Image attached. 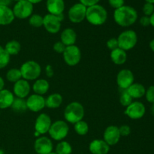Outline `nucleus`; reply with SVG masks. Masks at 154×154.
Listing matches in <instances>:
<instances>
[{
	"mask_svg": "<svg viewBox=\"0 0 154 154\" xmlns=\"http://www.w3.org/2000/svg\"><path fill=\"white\" fill-rule=\"evenodd\" d=\"M89 150L92 154H108L110 146L104 140L95 139L90 142Z\"/></svg>",
	"mask_w": 154,
	"mask_h": 154,
	"instance_id": "nucleus-18",
	"label": "nucleus"
},
{
	"mask_svg": "<svg viewBox=\"0 0 154 154\" xmlns=\"http://www.w3.org/2000/svg\"><path fill=\"white\" fill-rule=\"evenodd\" d=\"M140 24H141L142 26H148L150 25V17H147L144 15V16L141 17L140 18V20H139Z\"/></svg>",
	"mask_w": 154,
	"mask_h": 154,
	"instance_id": "nucleus-41",
	"label": "nucleus"
},
{
	"mask_svg": "<svg viewBox=\"0 0 154 154\" xmlns=\"http://www.w3.org/2000/svg\"><path fill=\"white\" fill-rule=\"evenodd\" d=\"M14 1H16V2H19V1H21V0H14Z\"/></svg>",
	"mask_w": 154,
	"mask_h": 154,
	"instance_id": "nucleus-52",
	"label": "nucleus"
},
{
	"mask_svg": "<svg viewBox=\"0 0 154 154\" xmlns=\"http://www.w3.org/2000/svg\"><path fill=\"white\" fill-rule=\"evenodd\" d=\"M53 148L52 141L48 137L40 136L35 141L34 149L37 154H48L53 151Z\"/></svg>",
	"mask_w": 154,
	"mask_h": 154,
	"instance_id": "nucleus-12",
	"label": "nucleus"
},
{
	"mask_svg": "<svg viewBox=\"0 0 154 154\" xmlns=\"http://www.w3.org/2000/svg\"><path fill=\"white\" fill-rule=\"evenodd\" d=\"M23 79L26 81H35L42 74L41 66L35 61L29 60L22 64L20 69Z\"/></svg>",
	"mask_w": 154,
	"mask_h": 154,
	"instance_id": "nucleus-4",
	"label": "nucleus"
},
{
	"mask_svg": "<svg viewBox=\"0 0 154 154\" xmlns=\"http://www.w3.org/2000/svg\"><path fill=\"white\" fill-rule=\"evenodd\" d=\"M74 129L78 135H85L89 132V125L87 122L82 120L74 124Z\"/></svg>",
	"mask_w": 154,
	"mask_h": 154,
	"instance_id": "nucleus-31",
	"label": "nucleus"
},
{
	"mask_svg": "<svg viewBox=\"0 0 154 154\" xmlns=\"http://www.w3.org/2000/svg\"><path fill=\"white\" fill-rule=\"evenodd\" d=\"M48 154H57V153H56V152H54V151H52V152H51V153H48Z\"/></svg>",
	"mask_w": 154,
	"mask_h": 154,
	"instance_id": "nucleus-51",
	"label": "nucleus"
},
{
	"mask_svg": "<svg viewBox=\"0 0 154 154\" xmlns=\"http://www.w3.org/2000/svg\"><path fill=\"white\" fill-rule=\"evenodd\" d=\"M5 50L10 56H15L20 53L21 50V45L17 40H11L7 42L5 46Z\"/></svg>",
	"mask_w": 154,
	"mask_h": 154,
	"instance_id": "nucleus-27",
	"label": "nucleus"
},
{
	"mask_svg": "<svg viewBox=\"0 0 154 154\" xmlns=\"http://www.w3.org/2000/svg\"><path fill=\"white\" fill-rule=\"evenodd\" d=\"M31 90V87L28 81L24 79H20V81L14 83L13 87L14 95L17 98L25 99L29 96Z\"/></svg>",
	"mask_w": 154,
	"mask_h": 154,
	"instance_id": "nucleus-17",
	"label": "nucleus"
},
{
	"mask_svg": "<svg viewBox=\"0 0 154 154\" xmlns=\"http://www.w3.org/2000/svg\"><path fill=\"white\" fill-rule=\"evenodd\" d=\"M87 8L85 5L81 3H76L69 8L68 17L69 20L73 23H80L86 19Z\"/></svg>",
	"mask_w": 154,
	"mask_h": 154,
	"instance_id": "nucleus-9",
	"label": "nucleus"
},
{
	"mask_svg": "<svg viewBox=\"0 0 154 154\" xmlns=\"http://www.w3.org/2000/svg\"><path fill=\"white\" fill-rule=\"evenodd\" d=\"M43 21L44 17L41 16L40 14H32L29 17V23L35 28H38V27L43 26Z\"/></svg>",
	"mask_w": 154,
	"mask_h": 154,
	"instance_id": "nucleus-33",
	"label": "nucleus"
},
{
	"mask_svg": "<svg viewBox=\"0 0 154 154\" xmlns=\"http://www.w3.org/2000/svg\"><path fill=\"white\" fill-rule=\"evenodd\" d=\"M134 75L129 69H123L117 73V84L122 90H126L134 83Z\"/></svg>",
	"mask_w": 154,
	"mask_h": 154,
	"instance_id": "nucleus-10",
	"label": "nucleus"
},
{
	"mask_svg": "<svg viewBox=\"0 0 154 154\" xmlns=\"http://www.w3.org/2000/svg\"><path fill=\"white\" fill-rule=\"evenodd\" d=\"M45 73H46V75L48 78H51L54 75V69H53V67L51 65H48L46 66V68H45Z\"/></svg>",
	"mask_w": 154,
	"mask_h": 154,
	"instance_id": "nucleus-43",
	"label": "nucleus"
},
{
	"mask_svg": "<svg viewBox=\"0 0 154 154\" xmlns=\"http://www.w3.org/2000/svg\"><path fill=\"white\" fill-rule=\"evenodd\" d=\"M77 40V33L73 29L66 28L60 35V42H63L66 47L75 45Z\"/></svg>",
	"mask_w": 154,
	"mask_h": 154,
	"instance_id": "nucleus-20",
	"label": "nucleus"
},
{
	"mask_svg": "<svg viewBox=\"0 0 154 154\" xmlns=\"http://www.w3.org/2000/svg\"><path fill=\"white\" fill-rule=\"evenodd\" d=\"M106 45L108 49H110L111 51H114V50L119 48L118 42H117V39L115 38H111L108 39Z\"/></svg>",
	"mask_w": 154,
	"mask_h": 154,
	"instance_id": "nucleus-38",
	"label": "nucleus"
},
{
	"mask_svg": "<svg viewBox=\"0 0 154 154\" xmlns=\"http://www.w3.org/2000/svg\"><path fill=\"white\" fill-rule=\"evenodd\" d=\"M150 112L152 115L154 116V103L152 104V106L150 107Z\"/></svg>",
	"mask_w": 154,
	"mask_h": 154,
	"instance_id": "nucleus-49",
	"label": "nucleus"
},
{
	"mask_svg": "<svg viewBox=\"0 0 154 154\" xmlns=\"http://www.w3.org/2000/svg\"><path fill=\"white\" fill-rule=\"evenodd\" d=\"M50 84L47 80L45 79H37L35 80V83L32 85V90L34 91L35 94L43 95L46 94L49 90Z\"/></svg>",
	"mask_w": 154,
	"mask_h": 154,
	"instance_id": "nucleus-25",
	"label": "nucleus"
},
{
	"mask_svg": "<svg viewBox=\"0 0 154 154\" xmlns=\"http://www.w3.org/2000/svg\"><path fill=\"white\" fill-rule=\"evenodd\" d=\"M125 114L132 120L142 118L146 113V108L141 102H132L125 110Z\"/></svg>",
	"mask_w": 154,
	"mask_h": 154,
	"instance_id": "nucleus-11",
	"label": "nucleus"
},
{
	"mask_svg": "<svg viewBox=\"0 0 154 154\" xmlns=\"http://www.w3.org/2000/svg\"><path fill=\"white\" fill-rule=\"evenodd\" d=\"M13 0H0V6H7L9 7L11 4Z\"/></svg>",
	"mask_w": 154,
	"mask_h": 154,
	"instance_id": "nucleus-44",
	"label": "nucleus"
},
{
	"mask_svg": "<svg viewBox=\"0 0 154 154\" xmlns=\"http://www.w3.org/2000/svg\"><path fill=\"white\" fill-rule=\"evenodd\" d=\"M117 39L119 48L127 51L132 50L137 45L138 35L134 30L128 29L122 32Z\"/></svg>",
	"mask_w": 154,
	"mask_h": 154,
	"instance_id": "nucleus-5",
	"label": "nucleus"
},
{
	"mask_svg": "<svg viewBox=\"0 0 154 154\" xmlns=\"http://www.w3.org/2000/svg\"><path fill=\"white\" fill-rule=\"evenodd\" d=\"M47 10L53 15H60L63 14L65 10L64 0H47Z\"/></svg>",
	"mask_w": 154,
	"mask_h": 154,
	"instance_id": "nucleus-19",
	"label": "nucleus"
},
{
	"mask_svg": "<svg viewBox=\"0 0 154 154\" xmlns=\"http://www.w3.org/2000/svg\"><path fill=\"white\" fill-rule=\"evenodd\" d=\"M11 56L3 47L0 46V69H4L10 63Z\"/></svg>",
	"mask_w": 154,
	"mask_h": 154,
	"instance_id": "nucleus-32",
	"label": "nucleus"
},
{
	"mask_svg": "<svg viewBox=\"0 0 154 154\" xmlns=\"http://www.w3.org/2000/svg\"><path fill=\"white\" fill-rule=\"evenodd\" d=\"M114 19L117 25L122 27H129L137 21L138 13L133 7L123 5L115 9L114 12Z\"/></svg>",
	"mask_w": 154,
	"mask_h": 154,
	"instance_id": "nucleus-1",
	"label": "nucleus"
},
{
	"mask_svg": "<svg viewBox=\"0 0 154 154\" xmlns=\"http://www.w3.org/2000/svg\"><path fill=\"white\" fill-rule=\"evenodd\" d=\"M6 78L9 82L16 83L22 79V75L20 69H11L6 73Z\"/></svg>",
	"mask_w": 154,
	"mask_h": 154,
	"instance_id": "nucleus-30",
	"label": "nucleus"
},
{
	"mask_svg": "<svg viewBox=\"0 0 154 154\" xmlns=\"http://www.w3.org/2000/svg\"><path fill=\"white\" fill-rule=\"evenodd\" d=\"M63 96L60 93H53L45 99V105L50 109H56L63 103Z\"/></svg>",
	"mask_w": 154,
	"mask_h": 154,
	"instance_id": "nucleus-26",
	"label": "nucleus"
},
{
	"mask_svg": "<svg viewBox=\"0 0 154 154\" xmlns=\"http://www.w3.org/2000/svg\"><path fill=\"white\" fill-rule=\"evenodd\" d=\"M14 95L8 90L3 89L0 91V109H6L11 106Z\"/></svg>",
	"mask_w": 154,
	"mask_h": 154,
	"instance_id": "nucleus-22",
	"label": "nucleus"
},
{
	"mask_svg": "<svg viewBox=\"0 0 154 154\" xmlns=\"http://www.w3.org/2000/svg\"><path fill=\"white\" fill-rule=\"evenodd\" d=\"M69 132V125L64 120H57L52 123L48 133L52 139L61 141L66 138Z\"/></svg>",
	"mask_w": 154,
	"mask_h": 154,
	"instance_id": "nucleus-6",
	"label": "nucleus"
},
{
	"mask_svg": "<svg viewBox=\"0 0 154 154\" xmlns=\"http://www.w3.org/2000/svg\"><path fill=\"white\" fill-rule=\"evenodd\" d=\"M65 63L69 66H77L81 60V51L76 45H72L66 48L63 54Z\"/></svg>",
	"mask_w": 154,
	"mask_h": 154,
	"instance_id": "nucleus-8",
	"label": "nucleus"
},
{
	"mask_svg": "<svg viewBox=\"0 0 154 154\" xmlns=\"http://www.w3.org/2000/svg\"><path fill=\"white\" fill-rule=\"evenodd\" d=\"M4 87H5L4 79H3V78H2L1 76H0V91H1V90H2L3 89H4Z\"/></svg>",
	"mask_w": 154,
	"mask_h": 154,
	"instance_id": "nucleus-45",
	"label": "nucleus"
},
{
	"mask_svg": "<svg viewBox=\"0 0 154 154\" xmlns=\"http://www.w3.org/2000/svg\"><path fill=\"white\" fill-rule=\"evenodd\" d=\"M150 25H151L153 27H154V12L153 14L150 17Z\"/></svg>",
	"mask_w": 154,
	"mask_h": 154,
	"instance_id": "nucleus-47",
	"label": "nucleus"
},
{
	"mask_svg": "<svg viewBox=\"0 0 154 154\" xmlns=\"http://www.w3.org/2000/svg\"><path fill=\"white\" fill-rule=\"evenodd\" d=\"M119 132H120V136H128L131 133V128L128 125H122L119 127Z\"/></svg>",
	"mask_w": 154,
	"mask_h": 154,
	"instance_id": "nucleus-39",
	"label": "nucleus"
},
{
	"mask_svg": "<svg viewBox=\"0 0 154 154\" xmlns=\"http://www.w3.org/2000/svg\"><path fill=\"white\" fill-rule=\"evenodd\" d=\"M43 26L47 32L51 34H56L59 32L61 29V21L57 16L48 14L44 17Z\"/></svg>",
	"mask_w": 154,
	"mask_h": 154,
	"instance_id": "nucleus-13",
	"label": "nucleus"
},
{
	"mask_svg": "<svg viewBox=\"0 0 154 154\" xmlns=\"http://www.w3.org/2000/svg\"><path fill=\"white\" fill-rule=\"evenodd\" d=\"M120 137L119 127L116 126H108L103 134V140L109 146L116 145L120 141Z\"/></svg>",
	"mask_w": 154,
	"mask_h": 154,
	"instance_id": "nucleus-16",
	"label": "nucleus"
},
{
	"mask_svg": "<svg viewBox=\"0 0 154 154\" xmlns=\"http://www.w3.org/2000/svg\"><path fill=\"white\" fill-rule=\"evenodd\" d=\"M29 2H31L32 4L34 5V4H38V3L41 2L42 1H43V0H28Z\"/></svg>",
	"mask_w": 154,
	"mask_h": 154,
	"instance_id": "nucleus-48",
	"label": "nucleus"
},
{
	"mask_svg": "<svg viewBox=\"0 0 154 154\" xmlns=\"http://www.w3.org/2000/svg\"><path fill=\"white\" fill-rule=\"evenodd\" d=\"M111 60L114 64L116 65H123L124 64L127 60V54L126 51H123L121 48H118L117 49L111 51Z\"/></svg>",
	"mask_w": 154,
	"mask_h": 154,
	"instance_id": "nucleus-24",
	"label": "nucleus"
},
{
	"mask_svg": "<svg viewBox=\"0 0 154 154\" xmlns=\"http://www.w3.org/2000/svg\"><path fill=\"white\" fill-rule=\"evenodd\" d=\"M142 11L145 16L150 17L154 12V5L151 4V3L146 2L143 6Z\"/></svg>",
	"mask_w": 154,
	"mask_h": 154,
	"instance_id": "nucleus-35",
	"label": "nucleus"
},
{
	"mask_svg": "<svg viewBox=\"0 0 154 154\" xmlns=\"http://www.w3.org/2000/svg\"><path fill=\"white\" fill-rule=\"evenodd\" d=\"M108 12L103 6L99 4L87 7L86 20L93 26H102L107 21Z\"/></svg>",
	"mask_w": 154,
	"mask_h": 154,
	"instance_id": "nucleus-2",
	"label": "nucleus"
},
{
	"mask_svg": "<svg viewBox=\"0 0 154 154\" xmlns=\"http://www.w3.org/2000/svg\"><path fill=\"white\" fill-rule=\"evenodd\" d=\"M125 0H108V3L113 8L117 9L124 5Z\"/></svg>",
	"mask_w": 154,
	"mask_h": 154,
	"instance_id": "nucleus-40",
	"label": "nucleus"
},
{
	"mask_svg": "<svg viewBox=\"0 0 154 154\" xmlns=\"http://www.w3.org/2000/svg\"><path fill=\"white\" fill-rule=\"evenodd\" d=\"M12 11L15 17L21 20L26 19L32 14L33 5L28 0H21L17 2Z\"/></svg>",
	"mask_w": 154,
	"mask_h": 154,
	"instance_id": "nucleus-7",
	"label": "nucleus"
},
{
	"mask_svg": "<svg viewBox=\"0 0 154 154\" xmlns=\"http://www.w3.org/2000/svg\"><path fill=\"white\" fill-rule=\"evenodd\" d=\"M79 1L80 3L85 5L86 7H90V6L98 4L100 0H79Z\"/></svg>",
	"mask_w": 154,
	"mask_h": 154,
	"instance_id": "nucleus-42",
	"label": "nucleus"
},
{
	"mask_svg": "<svg viewBox=\"0 0 154 154\" xmlns=\"http://www.w3.org/2000/svg\"><path fill=\"white\" fill-rule=\"evenodd\" d=\"M149 46H150V50H151L153 52H154V38L153 39V40L150 41V44H149Z\"/></svg>",
	"mask_w": 154,
	"mask_h": 154,
	"instance_id": "nucleus-46",
	"label": "nucleus"
},
{
	"mask_svg": "<svg viewBox=\"0 0 154 154\" xmlns=\"http://www.w3.org/2000/svg\"><path fill=\"white\" fill-rule=\"evenodd\" d=\"M66 46L64 45V44L62 42H57L54 45V46H53V48H54V51L57 53H58V54H63V52L65 51V50H66Z\"/></svg>",
	"mask_w": 154,
	"mask_h": 154,
	"instance_id": "nucleus-37",
	"label": "nucleus"
},
{
	"mask_svg": "<svg viewBox=\"0 0 154 154\" xmlns=\"http://www.w3.org/2000/svg\"><path fill=\"white\" fill-rule=\"evenodd\" d=\"M133 102V99L130 96V95L127 93L126 90H123L121 95L120 96V102L122 106L128 107L132 102Z\"/></svg>",
	"mask_w": 154,
	"mask_h": 154,
	"instance_id": "nucleus-34",
	"label": "nucleus"
},
{
	"mask_svg": "<svg viewBox=\"0 0 154 154\" xmlns=\"http://www.w3.org/2000/svg\"><path fill=\"white\" fill-rule=\"evenodd\" d=\"M146 2H148V3H151V4L154 5V0H145Z\"/></svg>",
	"mask_w": 154,
	"mask_h": 154,
	"instance_id": "nucleus-50",
	"label": "nucleus"
},
{
	"mask_svg": "<svg viewBox=\"0 0 154 154\" xmlns=\"http://www.w3.org/2000/svg\"><path fill=\"white\" fill-rule=\"evenodd\" d=\"M144 96L147 102L151 104L154 103V86H150L147 90H146Z\"/></svg>",
	"mask_w": 154,
	"mask_h": 154,
	"instance_id": "nucleus-36",
	"label": "nucleus"
},
{
	"mask_svg": "<svg viewBox=\"0 0 154 154\" xmlns=\"http://www.w3.org/2000/svg\"><path fill=\"white\" fill-rule=\"evenodd\" d=\"M127 93L130 95L132 99H141L144 96L146 89L144 86L139 83H133L129 88L126 90Z\"/></svg>",
	"mask_w": 154,
	"mask_h": 154,
	"instance_id": "nucleus-23",
	"label": "nucleus"
},
{
	"mask_svg": "<svg viewBox=\"0 0 154 154\" xmlns=\"http://www.w3.org/2000/svg\"><path fill=\"white\" fill-rule=\"evenodd\" d=\"M52 121L47 114H40L36 118L35 122V132H38L40 135H45L48 133L51 128Z\"/></svg>",
	"mask_w": 154,
	"mask_h": 154,
	"instance_id": "nucleus-14",
	"label": "nucleus"
},
{
	"mask_svg": "<svg viewBox=\"0 0 154 154\" xmlns=\"http://www.w3.org/2000/svg\"><path fill=\"white\" fill-rule=\"evenodd\" d=\"M27 109L32 112H39L46 107L45 99L43 96L37 94H32L27 98L26 100Z\"/></svg>",
	"mask_w": 154,
	"mask_h": 154,
	"instance_id": "nucleus-15",
	"label": "nucleus"
},
{
	"mask_svg": "<svg viewBox=\"0 0 154 154\" xmlns=\"http://www.w3.org/2000/svg\"><path fill=\"white\" fill-rule=\"evenodd\" d=\"M11 108L16 113H23L27 110L26 101L20 98H14Z\"/></svg>",
	"mask_w": 154,
	"mask_h": 154,
	"instance_id": "nucleus-28",
	"label": "nucleus"
},
{
	"mask_svg": "<svg viewBox=\"0 0 154 154\" xmlns=\"http://www.w3.org/2000/svg\"><path fill=\"white\" fill-rule=\"evenodd\" d=\"M85 111L84 106L78 102H72L69 103L64 111L65 120L72 124L82 120Z\"/></svg>",
	"mask_w": 154,
	"mask_h": 154,
	"instance_id": "nucleus-3",
	"label": "nucleus"
},
{
	"mask_svg": "<svg viewBox=\"0 0 154 154\" xmlns=\"http://www.w3.org/2000/svg\"><path fill=\"white\" fill-rule=\"evenodd\" d=\"M14 18L11 8L7 6H0V25H9L14 20Z\"/></svg>",
	"mask_w": 154,
	"mask_h": 154,
	"instance_id": "nucleus-21",
	"label": "nucleus"
},
{
	"mask_svg": "<svg viewBox=\"0 0 154 154\" xmlns=\"http://www.w3.org/2000/svg\"><path fill=\"white\" fill-rule=\"evenodd\" d=\"M55 152L57 154H72V147L68 141H61L57 144Z\"/></svg>",
	"mask_w": 154,
	"mask_h": 154,
	"instance_id": "nucleus-29",
	"label": "nucleus"
}]
</instances>
